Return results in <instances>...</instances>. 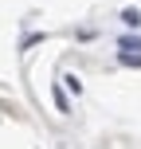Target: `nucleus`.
Returning a JSON list of instances; mask_svg holds the SVG:
<instances>
[{"label": "nucleus", "instance_id": "3", "mask_svg": "<svg viewBox=\"0 0 141 149\" xmlns=\"http://www.w3.org/2000/svg\"><path fill=\"white\" fill-rule=\"evenodd\" d=\"M122 63L126 67H141V55H122Z\"/></svg>", "mask_w": 141, "mask_h": 149}, {"label": "nucleus", "instance_id": "1", "mask_svg": "<svg viewBox=\"0 0 141 149\" xmlns=\"http://www.w3.org/2000/svg\"><path fill=\"white\" fill-rule=\"evenodd\" d=\"M122 55H141V36H126L122 39Z\"/></svg>", "mask_w": 141, "mask_h": 149}, {"label": "nucleus", "instance_id": "2", "mask_svg": "<svg viewBox=\"0 0 141 149\" xmlns=\"http://www.w3.org/2000/svg\"><path fill=\"white\" fill-rule=\"evenodd\" d=\"M122 24H126V28H141V12L137 8H126V12H122Z\"/></svg>", "mask_w": 141, "mask_h": 149}]
</instances>
